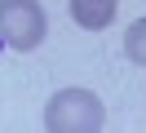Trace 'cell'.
<instances>
[{
	"instance_id": "1",
	"label": "cell",
	"mask_w": 146,
	"mask_h": 133,
	"mask_svg": "<svg viewBox=\"0 0 146 133\" xmlns=\"http://www.w3.org/2000/svg\"><path fill=\"white\" fill-rule=\"evenodd\" d=\"M102 124H106V111L89 89H62L44 106V129L53 133H98Z\"/></svg>"
},
{
	"instance_id": "2",
	"label": "cell",
	"mask_w": 146,
	"mask_h": 133,
	"mask_svg": "<svg viewBox=\"0 0 146 133\" xmlns=\"http://www.w3.org/2000/svg\"><path fill=\"white\" fill-rule=\"evenodd\" d=\"M44 5L40 0H0V40L9 49H36L44 40Z\"/></svg>"
},
{
	"instance_id": "3",
	"label": "cell",
	"mask_w": 146,
	"mask_h": 133,
	"mask_svg": "<svg viewBox=\"0 0 146 133\" xmlns=\"http://www.w3.org/2000/svg\"><path fill=\"white\" fill-rule=\"evenodd\" d=\"M71 18L84 31H102L115 18V0H71Z\"/></svg>"
},
{
	"instance_id": "4",
	"label": "cell",
	"mask_w": 146,
	"mask_h": 133,
	"mask_svg": "<svg viewBox=\"0 0 146 133\" xmlns=\"http://www.w3.org/2000/svg\"><path fill=\"white\" fill-rule=\"evenodd\" d=\"M124 49H128V58H133V62H142V67H146V18H142V22H133V27L124 31Z\"/></svg>"
}]
</instances>
